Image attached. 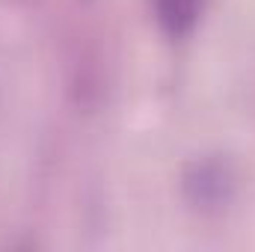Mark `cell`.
Listing matches in <instances>:
<instances>
[{
	"mask_svg": "<svg viewBox=\"0 0 255 252\" xmlns=\"http://www.w3.org/2000/svg\"><path fill=\"white\" fill-rule=\"evenodd\" d=\"M199 9H202V0H154L157 21L172 36H181V33L190 30Z\"/></svg>",
	"mask_w": 255,
	"mask_h": 252,
	"instance_id": "1",
	"label": "cell"
}]
</instances>
